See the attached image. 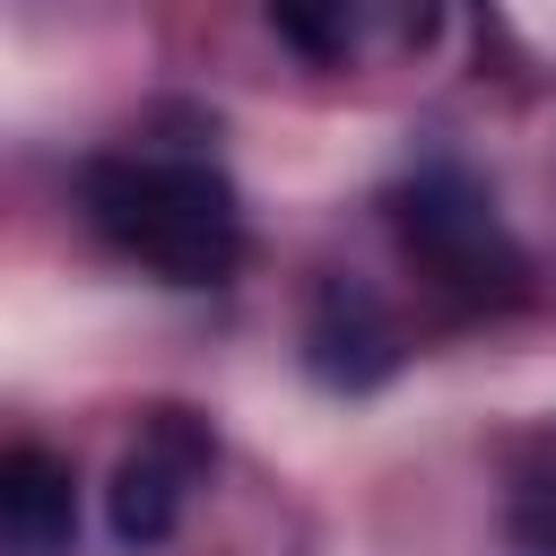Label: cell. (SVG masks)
<instances>
[{
	"instance_id": "cell-1",
	"label": "cell",
	"mask_w": 556,
	"mask_h": 556,
	"mask_svg": "<svg viewBox=\"0 0 556 556\" xmlns=\"http://www.w3.org/2000/svg\"><path fill=\"white\" fill-rule=\"evenodd\" d=\"M78 208L130 269L165 287H226L243 261V200L208 156L182 148H113L78 174Z\"/></svg>"
},
{
	"instance_id": "cell-2",
	"label": "cell",
	"mask_w": 556,
	"mask_h": 556,
	"mask_svg": "<svg viewBox=\"0 0 556 556\" xmlns=\"http://www.w3.org/2000/svg\"><path fill=\"white\" fill-rule=\"evenodd\" d=\"M382 226L400 243V261L452 304V313H504L530 295V252L521 235L504 226L495 191L452 165V156H426L408 165L391 191H382Z\"/></svg>"
},
{
	"instance_id": "cell-3",
	"label": "cell",
	"mask_w": 556,
	"mask_h": 556,
	"mask_svg": "<svg viewBox=\"0 0 556 556\" xmlns=\"http://www.w3.org/2000/svg\"><path fill=\"white\" fill-rule=\"evenodd\" d=\"M208 469H217V434H208L200 408H182V400L139 408V426H130L113 478H104V530L122 547H165L191 521Z\"/></svg>"
},
{
	"instance_id": "cell-4",
	"label": "cell",
	"mask_w": 556,
	"mask_h": 556,
	"mask_svg": "<svg viewBox=\"0 0 556 556\" xmlns=\"http://www.w3.org/2000/svg\"><path fill=\"white\" fill-rule=\"evenodd\" d=\"M304 365H313V382H330V391H374V382L400 374V321L382 313L374 287L321 278L313 304H304Z\"/></svg>"
},
{
	"instance_id": "cell-5",
	"label": "cell",
	"mask_w": 556,
	"mask_h": 556,
	"mask_svg": "<svg viewBox=\"0 0 556 556\" xmlns=\"http://www.w3.org/2000/svg\"><path fill=\"white\" fill-rule=\"evenodd\" d=\"M269 35L295 43L321 70H365L382 52H408L434 35V9H382V0H313V9H269Z\"/></svg>"
},
{
	"instance_id": "cell-6",
	"label": "cell",
	"mask_w": 556,
	"mask_h": 556,
	"mask_svg": "<svg viewBox=\"0 0 556 556\" xmlns=\"http://www.w3.org/2000/svg\"><path fill=\"white\" fill-rule=\"evenodd\" d=\"M78 530V478L52 443H9L0 452V539L17 556H52Z\"/></svg>"
}]
</instances>
